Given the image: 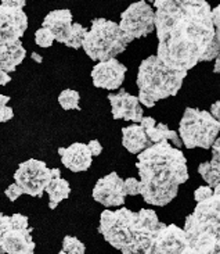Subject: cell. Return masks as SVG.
<instances>
[{"label":"cell","instance_id":"44dd1931","mask_svg":"<svg viewBox=\"0 0 220 254\" xmlns=\"http://www.w3.org/2000/svg\"><path fill=\"white\" fill-rule=\"evenodd\" d=\"M46 192H47L48 200H50L48 207L51 210H54L62 200L68 199L69 193H71V186H69L68 181H65L61 175H58L48 184Z\"/></svg>","mask_w":220,"mask_h":254},{"label":"cell","instance_id":"484cf974","mask_svg":"<svg viewBox=\"0 0 220 254\" xmlns=\"http://www.w3.org/2000/svg\"><path fill=\"white\" fill-rule=\"evenodd\" d=\"M10 102V96L0 93V123H7L14 117V111L7 103Z\"/></svg>","mask_w":220,"mask_h":254},{"label":"cell","instance_id":"30bf717a","mask_svg":"<svg viewBox=\"0 0 220 254\" xmlns=\"http://www.w3.org/2000/svg\"><path fill=\"white\" fill-rule=\"evenodd\" d=\"M42 25L54 35L55 41L72 49L82 48L83 38L88 31L79 22H74L72 13L67 8L50 11Z\"/></svg>","mask_w":220,"mask_h":254},{"label":"cell","instance_id":"5b68a950","mask_svg":"<svg viewBox=\"0 0 220 254\" xmlns=\"http://www.w3.org/2000/svg\"><path fill=\"white\" fill-rule=\"evenodd\" d=\"M186 76V71L169 68L157 56L147 57L138 67V102L151 109L159 100L177 95Z\"/></svg>","mask_w":220,"mask_h":254},{"label":"cell","instance_id":"ba28073f","mask_svg":"<svg viewBox=\"0 0 220 254\" xmlns=\"http://www.w3.org/2000/svg\"><path fill=\"white\" fill-rule=\"evenodd\" d=\"M29 218L22 214H0V254H35Z\"/></svg>","mask_w":220,"mask_h":254},{"label":"cell","instance_id":"74e56055","mask_svg":"<svg viewBox=\"0 0 220 254\" xmlns=\"http://www.w3.org/2000/svg\"><path fill=\"white\" fill-rule=\"evenodd\" d=\"M214 193H215V194H219V196H220V184L216 186V188H215Z\"/></svg>","mask_w":220,"mask_h":254},{"label":"cell","instance_id":"d6986e66","mask_svg":"<svg viewBox=\"0 0 220 254\" xmlns=\"http://www.w3.org/2000/svg\"><path fill=\"white\" fill-rule=\"evenodd\" d=\"M122 144L132 154H140L145 149L151 147V140L148 139L144 128L141 125L134 124L122 128Z\"/></svg>","mask_w":220,"mask_h":254},{"label":"cell","instance_id":"e0dca14e","mask_svg":"<svg viewBox=\"0 0 220 254\" xmlns=\"http://www.w3.org/2000/svg\"><path fill=\"white\" fill-rule=\"evenodd\" d=\"M58 154L61 157L62 165L72 172L88 171L93 163V156L88 144L74 143L68 147H60Z\"/></svg>","mask_w":220,"mask_h":254},{"label":"cell","instance_id":"e575fe53","mask_svg":"<svg viewBox=\"0 0 220 254\" xmlns=\"http://www.w3.org/2000/svg\"><path fill=\"white\" fill-rule=\"evenodd\" d=\"M215 74H220V53L219 56L215 59V67H214Z\"/></svg>","mask_w":220,"mask_h":254},{"label":"cell","instance_id":"f546056e","mask_svg":"<svg viewBox=\"0 0 220 254\" xmlns=\"http://www.w3.org/2000/svg\"><path fill=\"white\" fill-rule=\"evenodd\" d=\"M212 21H214L215 35H216V41L220 46V4L212 8Z\"/></svg>","mask_w":220,"mask_h":254},{"label":"cell","instance_id":"4dcf8cb0","mask_svg":"<svg viewBox=\"0 0 220 254\" xmlns=\"http://www.w3.org/2000/svg\"><path fill=\"white\" fill-rule=\"evenodd\" d=\"M88 147H89V150L93 157L100 156V154H101V151H103V146H101V143H100L98 140H96V139L90 140L89 143H88Z\"/></svg>","mask_w":220,"mask_h":254},{"label":"cell","instance_id":"277c9868","mask_svg":"<svg viewBox=\"0 0 220 254\" xmlns=\"http://www.w3.org/2000/svg\"><path fill=\"white\" fill-rule=\"evenodd\" d=\"M188 248L197 254H220V196L197 203L184 224Z\"/></svg>","mask_w":220,"mask_h":254},{"label":"cell","instance_id":"ffe728a7","mask_svg":"<svg viewBox=\"0 0 220 254\" xmlns=\"http://www.w3.org/2000/svg\"><path fill=\"white\" fill-rule=\"evenodd\" d=\"M27 57V50L22 46L21 41L13 42L8 45H1L0 46V68L3 71L13 72L15 68L24 62Z\"/></svg>","mask_w":220,"mask_h":254},{"label":"cell","instance_id":"8d00e7d4","mask_svg":"<svg viewBox=\"0 0 220 254\" xmlns=\"http://www.w3.org/2000/svg\"><path fill=\"white\" fill-rule=\"evenodd\" d=\"M181 254H197V253H195L194 250H191V249H190V248H187L186 250H184V252H183V253H181Z\"/></svg>","mask_w":220,"mask_h":254},{"label":"cell","instance_id":"836d02e7","mask_svg":"<svg viewBox=\"0 0 220 254\" xmlns=\"http://www.w3.org/2000/svg\"><path fill=\"white\" fill-rule=\"evenodd\" d=\"M10 81H11V76L8 75L6 71L0 68V85H7Z\"/></svg>","mask_w":220,"mask_h":254},{"label":"cell","instance_id":"1f68e13d","mask_svg":"<svg viewBox=\"0 0 220 254\" xmlns=\"http://www.w3.org/2000/svg\"><path fill=\"white\" fill-rule=\"evenodd\" d=\"M211 116L220 123V100L215 102L212 106H211Z\"/></svg>","mask_w":220,"mask_h":254},{"label":"cell","instance_id":"9c48e42d","mask_svg":"<svg viewBox=\"0 0 220 254\" xmlns=\"http://www.w3.org/2000/svg\"><path fill=\"white\" fill-rule=\"evenodd\" d=\"M58 175H61L58 168L50 170L44 161L29 158L18 165V170L14 174V181L24 193L34 197H42L48 184Z\"/></svg>","mask_w":220,"mask_h":254},{"label":"cell","instance_id":"7402d4cb","mask_svg":"<svg viewBox=\"0 0 220 254\" xmlns=\"http://www.w3.org/2000/svg\"><path fill=\"white\" fill-rule=\"evenodd\" d=\"M198 172L208 186L215 189L220 184V158L212 157L211 161H205L200 164Z\"/></svg>","mask_w":220,"mask_h":254},{"label":"cell","instance_id":"cb8c5ba5","mask_svg":"<svg viewBox=\"0 0 220 254\" xmlns=\"http://www.w3.org/2000/svg\"><path fill=\"white\" fill-rule=\"evenodd\" d=\"M62 252L67 254H85L86 248H85V243H82L78 238L67 235L62 239Z\"/></svg>","mask_w":220,"mask_h":254},{"label":"cell","instance_id":"4316f807","mask_svg":"<svg viewBox=\"0 0 220 254\" xmlns=\"http://www.w3.org/2000/svg\"><path fill=\"white\" fill-rule=\"evenodd\" d=\"M124 189L126 194L129 196H136L140 194V181L136 178H128L124 181Z\"/></svg>","mask_w":220,"mask_h":254},{"label":"cell","instance_id":"2e32d148","mask_svg":"<svg viewBox=\"0 0 220 254\" xmlns=\"http://www.w3.org/2000/svg\"><path fill=\"white\" fill-rule=\"evenodd\" d=\"M187 248L188 242L184 229L175 224H162L155 241V254H181Z\"/></svg>","mask_w":220,"mask_h":254},{"label":"cell","instance_id":"7a4b0ae2","mask_svg":"<svg viewBox=\"0 0 220 254\" xmlns=\"http://www.w3.org/2000/svg\"><path fill=\"white\" fill-rule=\"evenodd\" d=\"M136 167L140 175V194L145 203L166 206L188 181L187 158L169 142L152 144L138 154Z\"/></svg>","mask_w":220,"mask_h":254},{"label":"cell","instance_id":"3957f363","mask_svg":"<svg viewBox=\"0 0 220 254\" xmlns=\"http://www.w3.org/2000/svg\"><path fill=\"white\" fill-rule=\"evenodd\" d=\"M161 227L162 222L154 210L141 208L134 213L122 207L117 211L104 210L98 232L122 254H155V241Z\"/></svg>","mask_w":220,"mask_h":254},{"label":"cell","instance_id":"d6a6232c","mask_svg":"<svg viewBox=\"0 0 220 254\" xmlns=\"http://www.w3.org/2000/svg\"><path fill=\"white\" fill-rule=\"evenodd\" d=\"M212 157L220 158V133L219 136L216 137L215 143L212 144Z\"/></svg>","mask_w":220,"mask_h":254},{"label":"cell","instance_id":"52a82bcc","mask_svg":"<svg viewBox=\"0 0 220 254\" xmlns=\"http://www.w3.org/2000/svg\"><path fill=\"white\" fill-rule=\"evenodd\" d=\"M220 133V123L211 113L187 107L179 125V137L187 149H211Z\"/></svg>","mask_w":220,"mask_h":254},{"label":"cell","instance_id":"8fae6325","mask_svg":"<svg viewBox=\"0 0 220 254\" xmlns=\"http://www.w3.org/2000/svg\"><path fill=\"white\" fill-rule=\"evenodd\" d=\"M25 0H3L0 3V46L20 41L28 28V15L22 10Z\"/></svg>","mask_w":220,"mask_h":254},{"label":"cell","instance_id":"7c38bea8","mask_svg":"<svg viewBox=\"0 0 220 254\" xmlns=\"http://www.w3.org/2000/svg\"><path fill=\"white\" fill-rule=\"evenodd\" d=\"M118 25L131 42L144 38L155 29V11L147 1L133 3L122 13Z\"/></svg>","mask_w":220,"mask_h":254},{"label":"cell","instance_id":"83f0119b","mask_svg":"<svg viewBox=\"0 0 220 254\" xmlns=\"http://www.w3.org/2000/svg\"><path fill=\"white\" fill-rule=\"evenodd\" d=\"M214 194V189L211 186H200L195 192H194V199L197 203L204 201L208 197H211Z\"/></svg>","mask_w":220,"mask_h":254},{"label":"cell","instance_id":"f35d334b","mask_svg":"<svg viewBox=\"0 0 220 254\" xmlns=\"http://www.w3.org/2000/svg\"><path fill=\"white\" fill-rule=\"evenodd\" d=\"M58 254H67V253H64V252H60V253H58Z\"/></svg>","mask_w":220,"mask_h":254},{"label":"cell","instance_id":"5bb4252c","mask_svg":"<svg viewBox=\"0 0 220 254\" xmlns=\"http://www.w3.org/2000/svg\"><path fill=\"white\" fill-rule=\"evenodd\" d=\"M128 68L117 59L97 63L91 69V79L96 88L117 90L122 86Z\"/></svg>","mask_w":220,"mask_h":254},{"label":"cell","instance_id":"4fadbf2b","mask_svg":"<svg viewBox=\"0 0 220 254\" xmlns=\"http://www.w3.org/2000/svg\"><path fill=\"white\" fill-rule=\"evenodd\" d=\"M93 199L105 207H119L125 203L126 193L124 189V179L117 172H111L98 179L93 188Z\"/></svg>","mask_w":220,"mask_h":254},{"label":"cell","instance_id":"8992f818","mask_svg":"<svg viewBox=\"0 0 220 254\" xmlns=\"http://www.w3.org/2000/svg\"><path fill=\"white\" fill-rule=\"evenodd\" d=\"M131 41L122 32L117 22L105 18L91 21V27L86 31L82 48L85 53L94 62H107L124 53Z\"/></svg>","mask_w":220,"mask_h":254},{"label":"cell","instance_id":"ac0fdd59","mask_svg":"<svg viewBox=\"0 0 220 254\" xmlns=\"http://www.w3.org/2000/svg\"><path fill=\"white\" fill-rule=\"evenodd\" d=\"M140 125L144 128L145 133L152 144L161 143V142H172L176 149H180L183 146L177 132L169 129L168 125L165 124H157L152 117H143Z\"/></svg>","mask_w":220,"mask_h":254},{"label":"cell","instance_id":"9a60e30c","mask_svg":"<svg viewBox=\"0 0 220 254\" xmlns=\"http://www.w3.org/2000/svg\"><path fill=\"white\" fill-rule=\"evenodd\" d=\"M108 100L111 103V113L114 120L133 121L136 124L141 123L144 116L137 96H133L125 89H121L118 93H110Z\"/></svg>","mask_w":220,"mask_h":254},{"label":"cell","instance_id":"6da1fadb","mask_svg":"<svg viewBox=\"0 0 220 254\" xmlns=\"http://www.w3.org/2000/svg\"><path fill=\"white\" fill-rule=\"evenodd\" d=\"M157 57L169 68L186 71L220 53L212 8L205 0H155Z\"/></svg>","mask_w":220,"mask_h":254},{"label":"cell","instance_id":"603a6c76","mask_svg":"<svg viewBox=\"0 0 220 254\" xmlns=\"http://www.w3.org/2000/svg\"><path fill=\"white\" fill-rule=\"evenodd\" d=\"M79 100H81V95L79 92L74 89H65L62 90L58 96V103L64 110H81L79 106Z\"/></svg>","mask_w":220,"mask_h":254},{"label":"cell","instance_id":"d590c367","mask_svg":"<svg viewBox=\"0 0 220 254\" xmlns=\"http://www.w3.org/2000/svg\"><path fill=\"white\" fill-rule=\"evenodd\" d=\"M32 57L36 63H42V56H39L38 53H32Z\"/></svg>","mask_w":220,"mask_h":254},{"label":"cell","instance_id":"f1b7e54d","mask_svg":"<svg viewBox=\"0 0 220 254\" xmlns=\"http://www.w3.org/2000/svg\"><path fill=\"white\" fill-rule=\"evenodd\" d=\"M4 193H6V196L8 197V200H10V201H15V200L18 199L20 196H22V194H24V190H22L20 186L14 182V184H11V185L7 188L6 190H4Z\"/></svg>","mask_w":220,"mask_h":254},{"label":"cell","instance_id":"d4e9b609","mask_svg":"<svg viewBox=\"0 0 220 254\" xmlns=\"http://www.w3.org/2000/svg\"><path fill=\"white\" fill-rule=\"evenodd\" d=\"M54 41V35L51 34L47 28L42 27L35 32V42H36V45L41 46V48H51V45H53V42Z\"/></svg>","mask_w":220,"mask_h":254}]
</instances>
